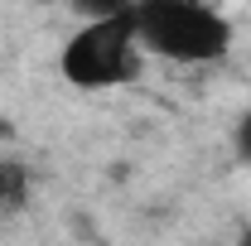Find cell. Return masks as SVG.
Instances as JSON below:
<instances>
[{"mask_svg":"<svg viewBox=\"0 0 251 246\" xmlns=\"http://www.w3.org/2000/svg\"><path fill=\"white\" fill-rule=\"evenodd\" d=\"M145 53L164 63H218L232 49V25L208 0H130Z\"/></svg>","mask_w":251,"mask_h":246,"instance_id":"6da1fadb","label":"cell"},{"mask_svg":"<svg viewBox=\"0 0 251 246\" xmlns=\"http://www.w3.org/2000/svg\"><path fill=\"white\" fill-rule=\"evenodd\" d=\"M145 68V44L135 34V15H106V20H82L68 34L58 53L63 82H73L77 92H106V87H126L135 82Z\"/></svg>","mask_w":251,"mask_h":246,"instance_id":"7a4b0ae2","label":"cell"},{"mask_svg":"<svg viewBox=\"0 0 251 246\" xmlns=\"http://www.w3.org/2000/svg\"><path fill=\"white\" fill-rule=\"evenodd\" d=\"M25 203H29V174H25V164L0 159V213H20Z\"/></svg>","mask_w":251,"mask_h":246,"instance_id":"3957f363","label":"cell"},{"mask_svg":"<svg viewBox=\"0 0 251 246\" xmlns=\"http://www.w3.org/2000/svg\"><path fill=\"white\" fill-rule=\"evenodd\" d=\"M77 20H106V15H121L130 10V0H63Z\"/></svg>","mask_w":251,"mask_h":246,"instance_id":"277c9868","label":"cell"},{"mask_svg":"<svg viewBox=\"0 0 251 246\" xmlns=\"http://www.w3.org/2000/svg\"><path fill=\"white\" fill-rule=\"evenodd\" d=\"M232 150H237L242 164H251V106L237 116V125H232Z\"/></svg>","mask_w":251,"mask_h":246,"instance_id":"5b68a950","label":"cell"},{"mask_svg":"<svg viewBox=\"0 0 251 246\" xmlns=\"http://www.w3.org/2000/svg\"><path fill=\"white\" fill-rule=\"evenodd\" d=\"M39 5H58V0H39Z\"/></svg>","mask_w":251,"mask_h":246,"instance_id":"8992f818","label":"cell"}]
</instances>
